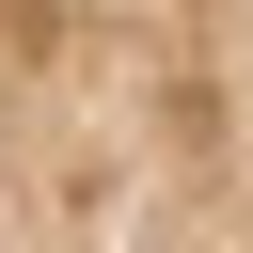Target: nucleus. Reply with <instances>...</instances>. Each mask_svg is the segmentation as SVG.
Instances as JSON below:
<instances>
[{
  "instance_id": "obj_1",
  "label": "nucleus",
  "mask_w": 253,
  "mask_h": 253,
  "mask_svg": "<svg viewBox=\"0 0 253 253\" xmlns=\"http://www.w3.org/2000/svg\"><path fill=\"white\" fill-rule=\"evenodd\" d=\"M0 237H253V0H0Z\"/></svg>"
}]
</instances>
